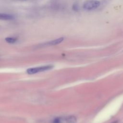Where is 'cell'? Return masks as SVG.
Here are the masks:
<instances>
[{
    "instance_id": "4",
    "label": "cell",
    "mask_w": 123,
    "mask_h": 123,
    "mask_svg": "<svg viewBox=\"0 0 123 123\" xmlns=\"http://www.w3.org/2000/svg\"><path fill=\"white\" fill-rule=\"evenodd\" d=\"M14 18V16L12 15L7 14V13H2L0 14V19L4 20H13Z\"/></svg>"
},
{
    "instance_id": "8",
    "label": "cell",
    "mask_w": 123,
    "mask_h": 123,
    "mask_svg": "<svg viewBox=\"0 0 123 123\" xmlns=\"http://www.w3.org/2000/svg\"></svg>"
},
{
    "instance_id": "1",
    "label": "cell",
    "mask_w": 123,
    "mask_h": 123,
    "mask_svg": "<svg viewBox=\"0 0 123 123\" xmlns=\"http://www.w3.org/2000/svg\"><path fill=\"white\" fill-rule=\"evenodd\" d=\"M76 118L74 116H67L57 117L52 122V123H76Z\"/></svg>"
},
{
    "instance_id": "3",
    "label": "cell",
    "mask_w": 123,
    "mask_h": 123,
    "mask_svg": "<svg viewBox=\"0 0 123 123\" xmlns=\"http://www.w3.org/2000/svg\"><path fill=\"white\" fill-rule=\"evenodd\" d=\"M53 66L52 65H46L40 67H37L35 68H30L26 70V72L28 74H32L41 72H44L45 71L50 70L52 68H53Z\"/></svg>"
},
{
    "instance_id": "5",
    "label": "cell",
    "mask_w": 123,
    "mask_h": 123,
    "mask_svg": "<svg viewBox=\"0 0 123 123\" xmlns=\"http://www.w3.org/2000/svg\"><path fill=\"white\" fill-rule=\"evenodd\" d=\"M64 39V38L62 37H60L59 38L56 39L55 40H53L49 42L48 44L49 45H57L58 44H60V43H61Z\"/></svg>"
},
{
    "instance_id": "7",
    "label": "cell",
    "mask_w": 123,
    "mask_h": 123,
    "mask_svg": "<svg viewBox=\"0 0 123 123\" xmlns=\"http://www.w3.org/2000/svg\"><path fill=\"white\" fill-rule=\"evenodd\" d=\"M73 9L75 11H77L78 10V7L76 4H74L73 6Z\"/></svg>"
},
{
    "instance_id": "6",
    "label": "cell",
    "mask_w": 123,
    "mask_h": 123,
    "mask_svg": "<svg viewBox=\"0 0 123 123\" xmlns=\"http://www.w3.org/2000/svg\"><path fill=\"white\" fill-rule=\"evenodd\" d=\"M17 39L15 37H8L5 38V41L9 43H14L17 41Z\"/></svg>"
},
{
    "instance_id": "2",
    "label": "cell",
    "mask_w": 123,
    "mask_h": 123,
    "mask_svg": "<svg viewBox=\"0 0 123 123\" xmlns=\"http://www.w3.org/2000/svg\"><path fill=\"white\" fill-rule=\"evenodd\" d=\"M100 4V2L97 0H87L83 3V8L87 11H91L97 9Z\"/></svg>"
}]
</instances>
